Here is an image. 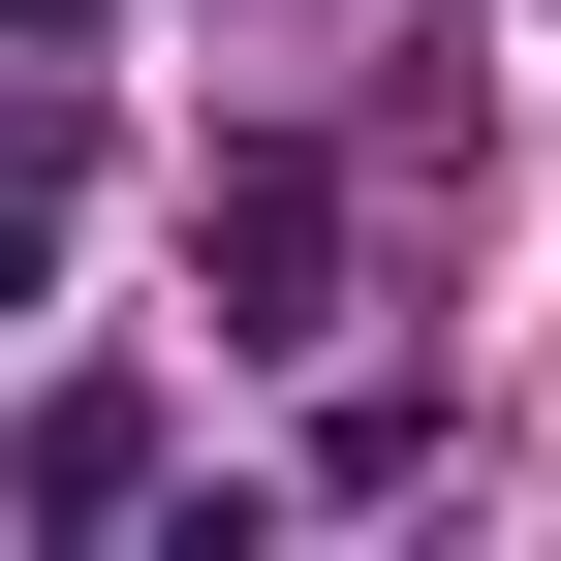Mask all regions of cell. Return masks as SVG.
Wrapping results in <instances>:
<instances>
[{
  "label": "cell",
  "mask_w": 561,
  "mask_h": 561,
  "mask_svg": "<svg viewBox=\"0 0 561 561\" xmlns=\"http://www.w3.org/2000/svg\"><path fill=\"white\" fill-rule=\"evenodd\" d=\"M125 500H157V405L62 375V405H32V530H125Z\"/></svg>",
  "instance_id": "2"
},
{
  "label": "cell",
  "mask_w": 561,
  "mask_h": 561,
  "mask_svg": "<svg viewBox=\"0 0 561 561\" xmlns=\"http://www.w3.org/2000/svg\"><path fill=\"white\" fill-rule=\"evenodd\" d=\"M187 250H219L250 312H312V280H343V157H280V125H250V157L187 187Z\"/></svg>",
  "instance_id": "1"
}]
</instances>
